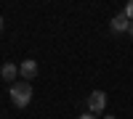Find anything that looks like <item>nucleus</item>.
Returning <instances> with one entry per match:
<instances>
[{"label": "nucleus", "mask_w": 133, "mask_h": 119, "mask_svg": "<svg viewBox=\"0 0 133 119\" xmlns=\"http://www.w3.org/2000/svg\"><path fill=\"white\" fill-rule=\"evenodd\" d=\"M8 93H11V103H14L16 109H24L32 101V85L29 82H14L8 88Z\"/></svg>", "instance_id": "f257e3e1"}, {"label": "nucleus", "mask_w": 133, "mask_h": 119, "mask_svg": "<svg viewBox=\"0 0 133 119\" xmlns=\"http://www.w3.org/2000/svg\"><path fill=\"white\" fill-rule=\"evenodd\" d=\"M85 106H88V114H93V116L101 114L107 109V93L104 90H93L91 95H88V103Z\"/></svg>", "instance_id": "f03ea898"}, {"label": "nucleus", "mask_w": 133, "mask_h": 119, "mask_svg": "<svg viewBox=\"0 0 133 119\" xmlns=\"http://www.w3.org/2000/svg\"><path fill=\"white\" fill-rule=\"evenodd\" d=\"M19 74L24 77V82H29V80H35V74H37V64L32 61V58H27V61H21V66H19Z\"/></svg>", "instance_id": "7ed1b4c3"}, {"label": "nucleus", "mask_w": 133, "mask_h": 119, "mask_svg": "<svg viewBox=\"0 0 133 119\" xmlns=\"http://www.w3.org/2000/svg\"><path fill=\"white\" fill-rule=\"evenodd\" d=\"M109 27H112V32H117V35H120V32H128L130 29V19L125 13H117L112 21H109Z\"/></svg>", "instance_id": "20e7f679"}, {"label": "nucleus", "mask_w": 133, "mask_h": 119, "mask_svg": "<svg viewBox=\"0 0 133 119\" xmlns=\"http://www.w3.org/2000/svg\"><path fill=\"white\" fill-rule=\"evenodd\" d=\"M0 77H3L5 82L14 85V80L19 77V66H16V64H3V69H0Z\"/></svg>", "instance_id": "39448f33"}, {"label": "nucleus", "mask_w": 133, "mask_h": 119, "mask_svg": "<svg viewBox=\"0 0 133 119\" xmlns=\"http://www.w3.org/2000/svg\"><path fill=\"white\" fill-rule=\"evenodd\" d=\"M123 13H125V16H128V19L133 21V0H130V3L125 5V11H123Z\"/></svg>", "instance_id": "423d86ee"}, {"label": "nucleus", "mask_w": 133, "mask_h": 119, "mask_svg": "<svg viewBox=\"0 0 133 119\" xmlns=\"http://www.w3.org/2000/svg\"><path fill=\"white\" fill-rule=\"evenodd\" d=\"M77 119H96L93 114H83V116H77Z\"/></svg>", "instance_id": "0eeeda50"}, {"label": "nucleus", "mask_w": 133, "mask_h": 119, "mask_svg": "<svg viewBox=\"0 0 133 119\" xmlns=\"http://www.w3.org/2000/svg\"><path fill=\"white\" fill-rule=\"evenodd\" d=\"M128 32H130V37H133V21H130V29H128Z\"/></svg>", "instance_id": "6e6552de"}, {"label": "nucleus", "mask_w": 133, "mask_h": 119, "mask_svg": "<svg viewBox=\"0 0 133 119\" xmlns=\"http://www.w3.org/2000/svg\"><path fill=\"white\" fill-rule=\"evenodd\" d=\"M0 29H3V16H0Z\"/></svg>", "instance_id": "1a4fd4ad"}, {"label": "nucleus", "mask_w": 133, "mask_h": 119, "mask_svg": "<svg viewBox=\"0 0 133 119\" xmlns=\"http://www.w3.org/2000/svg\"><path fill=\"white\" fill-rule=\"evenodd\" d=\"M104 119H117V116H104Z\"/></svg>", "instance_id": "9d476101"}]
</instances>
